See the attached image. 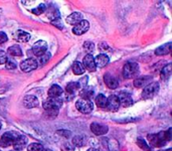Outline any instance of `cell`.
<instances>
[{
	"label": "cell",
	"instance_id": "14",
	"mask_svg": "<svg viewBox=\"0 0 172 151\" xmlns=\"http://www.w3.org/2000/svg\"><path fill=\"white\" fill-rule=\"evenodd\" d=\"M104 82H105V84L108 86V88L111 90L117 89L119 86L118 80L116 79L114 76H112L111 74H105V76H104Z\"/></svg>",
	"mask_w": 172,
	"mask_h": 151
},
{
	"label": "cell",
	"instance_id": "29",
	"mask_svg": "<svg viewBox=\"0 0 172 151\" xmlns=\"http://www.w3.org/2000/svg\"><path fill=\"white\" fill-rule=\"evenodd\" d=\"M160 75H161V79L162 80H167L168 78L170 77V75H171V64H166V66L162 69L161 74H160Z\"/></svg>",
	"mask_w": 172,
	"mask_h": 151
},
{
	"label": "cell",
	"instance_id": "25",
	"mask_svg": "<svg viewBox=\"0 0 172 151\" xmlns=\"http://www.w3.org/2000/svg\"><path fill=\"white\" fill-rule=\"evenodd\" d=\"M7 52H8V55L12 56H22V51H21L20 47H18V46L10 47L8 50H7Z\"/></svg>",
	"mask_w": 172,
	"mask_h": 151
},
{
	"label": "cell",
	"instance_id": "7",
	"mask_svg": "<svg viewBox=\"0 0 172 151\" xmlns=\"http://www.w3.org/2000/svg\"><path fill=\"white\" fill-rule=\"evenodd\" d=\"M89 27H90V23L88 20L83 19L82 21H80L77 25H75L73 28V32L74 34L75 35H82L84 33H86V32L89 30Z\"/></svg>",
	"mask_w": 172,
	"mask_h": 151
},
{
	"label": "cell",
	"instance_id": "43",
	"mask_svg": "<svg viewBox=\"0 0 172 151\" xmlns=\"http://www.w3.org/2000/svg\"><path fill=\"white\" fill-rule=\"evenodd\" d=\"M159 151H172V149L169 148V149H166V150H159Z\"/></svg>",
	"mask_w": 172,
	"mask_h": 151
},
{
	"label": "cell",
	"instance_id": "17",
	"mask_svg": "<svg viewBox=\"0 0 172 151\" xmlns=\"http://www.w3.org/2000/svg\"><path fill=\"white\" fill-rule=\"evenodd\" d=\"M27 145V138L24 135H21L19 134L18 137L16 138V140L14 141L13 146H14V150L16 151H20Z\"/></svg>",
	"mask_w": 172,
	"mask_h": 151
},
{
	"label": "cell",
	"instance_id": "8",
	"mask_svg": "<svg viewBox=\"0 0 172 151\" xmlns=\"http://www.w3.org/2000/svg\"><path fill=\"white\" fill-rule=\"evenodd\" d=\"M37 68V62L34 59H32V58L23 60V62L20 64V69L23 72H25V73L33 71Z\"/></svg>",
	"mask_w": 172,
	"mask_h": 151
},
{
	"label": "cell",
	"instance_id": "11",
	"mask_svg": "<svg viewBox=\"0 0 172 151\" xmlns=\"http://www.w3.org/2000/svg\"><path fill=\"white\" fill-rule=\"evenodd\" d=\"M83 66L85 68V70H88L89 72H95L97 67H96L95 64V60H94V56L92 55H87L85 58H84L83 60Z\"/></svg>",
	"mask_w": 172,
	"mask_h": 151
},
{
	"label": "cell",
	"instance_id": "45",
	"mask_svg": "<svg viewBox=\"0 0 172 151\" xmlns=\"http://www.w3.org/2000/svg\"><path fill=\"white\" fill-rule=\"evenodd\" d=\"M0 130H1V122H0Z\"/></svg>",
	"mask_w": 172,
	"mask_h": 151
},
{
	"label": "cell",
	"instance_id": "33",
	"mask_svg": "<svg viewBox=\"0 0 172 151\" xmlns=\"http://www.w3.org/2000/svg\"><path fill=\"white\" fill-rule=\"evenodd\" d=\"M50 58H51V55L49 52H45V54H43L42 56H39V62H41V64H45L46 63H49Z\"/></svg>",
	"mask_w": 172,
	"mask_h": 151
},
{
	"label": "cell",
	"instance_id": "15",
	"mask_svg": "<svg viewBox=\"0 0 172 151\" xmlns=\"http://www.w3.org/2000/svg\"><path fill=\"white\" fill-rule=\"evenodd\" d=\"M23 106L25 108H34L38 106V99L33 95H27L23 99Z\"/></svg>",
	"mask_w": 172,
	"mask_h": 151
},
{
	"label": "cell",
	"instance_id": "26",
	"mask_svg": "<svg viewBox=\"0 0 172 151\" xmlns=\"http://www.w3.org/2000/svg\"><path fill=\"white\" fill-rule=\"evenodd\" d=\"M73 72L75 75H83L85 73V68L80 62H75L73 64Z\"/></svg>",
	"mask_w": 172,
	"mask_h": 151
},
{
	"label": "cell",
	"instance_id": "18",
	"mask_svg": "<svg viewBox=\"0 0 172 151\" xmlns=\"http://www.w3.org/2000/svg\"><path fill=\"white\" fill-rule=\"evenodd\" d=\"M94 60H95V64H96V67L97 68L106 67L110 62L109 56H108L107 55H105V54H101V55L97 56Z\"/></svg>",
	"mask_w": 172,
	"mask_h": 151
},
{
	"label": "cell",
	"instance_id": "32",
	"mask_svg": "<svg viewBox=\"0 0 172 151\" xmlns=\"http://www.w3.org/2000/svg\"><path fill=\"white\" fill-rule=\"evenodd\" d=\"M73 144L78 147H81L84 145V137L82 135H77L73 138Z\"/></svg>",
	"mask_w": 172,
	"mask_h": 151
},
{
	"label": "cell",
	"instance_id": "46",
	"mask_svg": "<svg viewBox=\"0 0 172 151\" xmlns=\"http://www.w3.org/2000/svg\"><path fill=\"white\" fill-rule=\"evenodd\" d=\"M10 151H16V150H10Z\"/></svg>",
	"mask_w": 172,
	"mask_h": 151
},
{
	"label": "cell",
	"instance_id": "13",
	"mask_svg": "<svg viewBox=\"0 0 172 151\" xmlns=\"http://www.w3.org/2000/svg\"><path fill=\"white\" fill-rule=\"evenodd\" d=\"M119 98V102H120V106H123V107H130V106L133 104V99L129 93L127 92H122L120 93Z\"/></svg>",
	"mask_w": 172,
	"mask_h": 151
},
{
	"label": "cell",
	"instance_id": "35",
	"mask_svg": "<svg viewBox=\"0 0 172 151\" xmlns=\"http://www.w3.org/2000/svg\"><path fill=\"white\" fill-rule=\"evenodd\" d=\"M94 43L91 42H87L84 43V50L88 52V55H91V52L94 51Z\"/></svg>",
	"mask_w": 172,
	"mask_h": 151
},
{
	"label": "cell",
	"instance_id": "10",
	"mask_svg": "<svg viewBox=\"0 0 172 151\" xmlns=\"http://www.w3.org/2000/svg\"><path fill=\"white\" fill-rule=\"evenodd\" d=\"M46 50H47V44L43 40H39L37 43H34L32 47V52L37 56H41L43 54H45Z\"/></svg>",
	"mask_w": 172,
	"mask_h": 151
},
{
	"label": "cell",
	"instance_id": "36",
	"mask_svg": "<svg viewBox=\"0 0 172 151\" xmlns=\"http://www.w3.org/2000/svg\"><path fill=\"white\" fill-rule=\"evenodd\" d=\"M5 67L6 69H8V70H14V69H16V64H15L14 60L7 59L6 63H5Z\"/></svg>",
	"mask_w": 172,
	"mask_h": 151
},
{
	"label": "cell",
	"instance_id": "37",
	"mask_svg": "<svg viewBox=\"0 0 172 151\" xmlns=\"http://www.w3.org/2000/svg\"><path fill=\"white\" fill-rule=\"evenodd\" d=\"M7 60V56L3 51H0V64H5Z\"/></svg>",
	"mask_w": 172,
	"mask_h": 151
},
{
	"label": "cell",
	"instance_id": "40",
	"mask_svg": "<svg viewBox=\"0 0 172 151\" xmlns=\"http://www.w3.org/2000/svg\"><path fill=\"white\" fill-rule=\"evenodd\" d=\"M7 39H8V38H7V35H6L5 32L0 31V44L6 42Z\"/></svg>",
	"mask_w": 172,
	"mask_h": 151
},
{
	"label": "cell",
	"instance_id": "44",
	"mask_svg": "<svg viewBox=\"0 0 172 151\" xmlns=\"http://www.w3.org/2000/svg\"><path fill=\"white\" fill-rule=\"evenodd\" d=\"M42 151H51L50 149H43Z\"/></svg>",
	"mask_w": 172,
	"mask_h": 151
},
{
	"label": "cell",
	"instance_id": "21",
	"mask_svg": "<svg viewBox=\"0 0 172 151\" xmlns=\"http://www.w3.org/2000/svg\"><path fill=\"white\" fill-rule=\"evenodd\" d=\"M62 89L59 87L58 85H53L49 89V92H47V95L49 98H59V96L62 94Z\"/></svg>",
	"mask_w": 172,
	"mask_h": 151
},
{
	"label": "cell",
	"instance_id": "12",
	"mask_svg": "<svg viewBox=\"0 0 172 151\" xmlns=\"http://www.w3.org/2000/svg\"><path fill=\"white\" fill-rule=\"evenodd\" d=\"M91 131L93 132L95 135H104V134L108 133L109 128L106 125L100 124V123H92L91 124Z\"/></svg>",
	"mask_w": 172,
	"mask_h": 151
},
{
	"label": "cell",
	"instance_id": "20",
	"mask_svg": "<svg viewBox=\"0 0 172 151\" xmlns=\"http://www.w3.org/2000/svg\"><path fill=\"white\" fill-rule=\"evenodd\" d=\"M83 20V15L80 12H74L70 16L67 17V22L71 25H77V24Z\"/></svg>",
	"mask_w": 172,
	"mask_h": 151
},
{
	"label": "cell",
	"instance_id": "19",
	"mask_svg": "<svg viewBox=\"0 0 172 151\" xmlns=\"http://www.w3.org/2000/svg\"><path fill=\"white\" fill-rule=\"evenodd\" d=\"M172 50V43L168 42L163 44V46L159 47L158 48H156L155 51V55L156 56H165V55H169Z\"/></svg>",
	"mask_w": 172,
	"mask_h": 151
},
{
	"label": "cell",
	"instance_id": "2",
	"mask_svg": "<svg viewBox=\"0 0 172 151\" xmlns=\"http://www.w3.org/2000/svg\"><path fill=\"white\" fill-rule=\"evenodd\" d=\"M139 74V66L136 63H127L123 68V76L126 79H133Z\"/></svg>",
	"mask_w": 172,
	"mask_h": 151
},
{
	"label": "cell",
	"instance_id": "9",
	"mask_svg": "<svg viewBox=\"0 0 172 151\" xmlns=\"http://www.w3.org/2000/svg\"><path fill=\"white\" fill-rule=\"evenodd\" d=\"M120 108V102H119V98L116 95H112L108 98L107 100V106L106 109L109 110V111H117V110Z\"/></svg>",
	"mask_w": 172,
	"mask_h": 151
},
{
	"label": "cell",
	"instance_id": "42",
	"mask_svg": "<svg viewBox=\"0 0 172 151\" xmlns=\"http://www.w3.org/2000/svg\"><path fill=\"white\" fill-rule=\"evenodd\" d=\"M88 151H99V150H98V149H96V148H90Z\"/></svg>",
	"mask_w": 172,
	"mask_h": 151
},
{
	"label": "cell",
	"instance_id": "22",
	"mask_svg": "<svg viewBox=\"0 0 172 151\" xmlns=\"http://www.w3.org/2000/svg\"><path fill=\"white\" fill-rule=\"evenodd\" d=\"M15 39L20 42H27L30 39V34L24 30H17L15 33Z\"/></svg>",
	"mask_w": 172,
	"mask_h": 151
},
{
	"label": "cell",
	"instance_id": "4",
	"mask_svg": "<svg viewBox=\"0 0 172 151\" xmlns=\"http://www.w3.org/2000/svg\"><path fill=\"white\" fill-rule=\"evenodd\" d=\"M19 134L16 132L10 131V132H6L2 135V137L0 138V146L3 148L8 147L10 145H13L14 141L16 140V138L18 137Z\"/></svg>",
	"mask_w": 172,
	"mask_h": 151
},
{
	"label": "cell",
	"instance_id": "28",
	"mask_svg": "<svg viewBox=\"0 0 172 151\" xmlns=\"http://www.w3.org/2000/svg\"><path fill=\"white\" fill-rule=\"evenodd\" d=\"M47 17L53 20V21H54V20H58L59 18V11L57 9V8H54V7L49 8V10L47 11Z\"/></svg>",
	"mask_w": 172,
	"mask_h": 151
},
{
	"label": "cell",
	"instance_id": "31",
	"mask_svg": "<svg viewBox=\"0 0 172 151\" xmlns=\"http://www.w3.org/2000/svg\"><path fill=\"white\" fill-rule=\"evenodd\" d=\"M43 149V145L41 143H31L27 146V150L28 151H42Z\"/></svg>",
	"mask_w": 172,
	"mask_h": 151
},
{
	"label": "cell",
	"instance_id": "34",
	"mask_svg": "<svg viewBox=\"0 0 172 151\" xmlns=\"http://www.w3.org/2000/svg\"><path fill=\"white\" fill-rule=\"evenodd\" d=\"M45 9H46V6L45 4H41V5L37 6L35 9H32V13H34L35 15H41L45 12Z\"/></svg>",
	"mask_w": 172,
	"mask_h": 151
},
{
	"label": "cell",
	"instance_id": "1",
	"mask_svg": "<svg viewBox=\"0 0 172 151\" xmlns=\"http://www.w3.org/2000/svg\"><path fill=\"white\" fill-rule=\"evenodd\" d=\"M172 138L171 129H168L167 131L159 132L158 134H150L148 135V142L151 146L154 147H162L168 141H170Z\"/></svg>",
	"mask_w": 172,
	"mask_h": 151
},
{
	"label": "cell",
	"instance_id": "30",
	"mask_svg": "<svg viewBox=\"0 0 172 151\" xmlns=\"http://www.w3.org/2000/svg\"><path fill=\"white\" fill-rule=\"evenodd\" d=\"M137 145L144 151H151V146H149V144L142 138H138L137 139Z\"/></svg>",
	"mask_w": 172,
	"mask_h": 151
},
{
	"label": "cell",
	"instance_id": "27",
	"mask_svg": "<svg viewBox=\"0 0 172 151\" xmlns=\"http://www.w3.org/2000/svg\"><path fill=\"white\" fill-rule=\"evenodd\" d=\"M79 89H80V86L78 84V82H77V83H75V82H71V83H69L67 85V88H66L67 93L70 94V95H73V94H75V91L79 90Z\"/></svg>",
	"mask_w": 172,
	"mask_h": 151
},
{
	"label": "cell",
	"instance_id": "38",
	"mask_svg": "<svg viewBox=\"0 0 172 151\" xmlns=\"http://www.w3.org/2000/svg\"><path fill=\"white\" fill-rule=\"evenodd\" d=\"M87 82H88V77H85V78H83V79L80 80L78 82L80 88H86L87 87Z\"/></svg>",
	"mask_w": 172,
	"mask_h": 151
},
{
	"label": "cell",
	"instance_id": "6",
	"mask_svg": "<svg viewBox=\"0 0 172 151\" xmlns=\"http://www.w3.org/2000/svg\"><path fill=\"white\" fill-rule=\"evenodd\" d=\"M75 107H77V109L81 113L89 114L93 111L94 105H93V103H92V101H90V100L80 99L77 101V103H75Z\"/></svg>",
	"mask_w": 172,
	"mask_h": 151
},
{
	"label": "cell",
	"instance_id": "16",
	"mask_svg": "<svg viewBox=\"0 0 172 151\" xmlns=\"http://www.w3.org/2000/svg\"><path fill=\"white\" fill-rule=\"evenodd\" d=\"M152 81L151 76H141L134 80V86L136 88H145Z\"/></svg>",
	"mask_w": 172,
	"mask_h": 151
},
{
	"label": "cell",
	"instance_id": "47",
	"mask_svg": "<svg viewBox=\"0 0 172 151\" xmlns=\"http://www.w3.org/2000/svg\"><path fill=\"white\" fill-rule=\"evenodd\" d=\"M0 151H1V150H0Z\"/></svg>",
	"mask_w": 172,
	"mask_h": 151
},
{
	"label": "cell",
	"instance_id": "24",
	"mask_svg": "<svg viewBox=\"0 0 172 151\" xmlns=\"http://www.w3.org/2000/svg\"><path fill=\"white\" fill-rule=\"evenodd\" d=\"M107 100H108V98L106 96H104L103 94H100V95H98L97 98H96V105H97L99 108H105L106 109Z\"/></svg>",
	"mask_w": 172,
	"mask_h": 151
},
{
	"label": "cell",
	"instance_id": "3",
	"mask_svg": "<svg viewBox=\"0 0 172 151\" xmlns=\"http://www.w3.org/2000/svg\"><path fill=\"white\" fill-rule=\"evenodd\" d=\"M159 92V84L157 82H151L144 88L142 92V98L143 99H150L153 98L155 95H157Z\"/></svg>",
	"mask_w": 172,
	"mask_h": 151
},
{
	"label": "cell",
	"instance_id": "5",
	"mask_svg": "<svg viewBox=\"0 0 172 151\" xmlns=\"http://www.w3.org/2000/svg\"><path fill=\"white\" fill-rule=\"evenodd\" d=\"M62 106V100L59 98H49L45 103L43 108L47 111H57Z\"/></svg>",
	"mask_w": 172,
	"mask_h": 151
},
{
	"label": "cell",
	"instance_id": "23",
	"mask_svg": "<svg viewBox=\"0 0 172 151\" xmlns=\"http://www.w3.org/2000/svg\"><path fill=\"white\" fill-rule=\"evenodd\" d=\"M80 96H81V99L91 101V99L94 96V91L93 90H91V89H88L86 87V88H84L81 92H80Z\"/></svg>",
	"mask_w": 172,
	"mask_h": 151
},
{
	"label": "cell",
	"instance_id": "39",
	"mask_svg": "<svg viewBox=\"0 0 172 151\" xmlns=\"http://www.w3.org/2000/svg\"><path fill=\"white\" fill-rule=\"evenodd\" d=\"M62 151H74V146L71 145L70 143H65L62 146Z\"/></svg>",
	"mask_w": 172,
	"mask_h": 151
},
{
	"label": "cell",
	"instance_id": "41",
	"mask_svg": "<svg viewBox=\"0 0 172 151\" xmlns=\"http://www.w3.org/2000/svg\"><path fill=\"white\" fill-rule=\"evenodd\" d=\"M58 133L59 134V135H62L63 137L66 138H69L71 136V131H67V130H59V131H58Z\"/></svg>",
	"mask_w": 172,
	"mask_h": 151
}]
</instances>
